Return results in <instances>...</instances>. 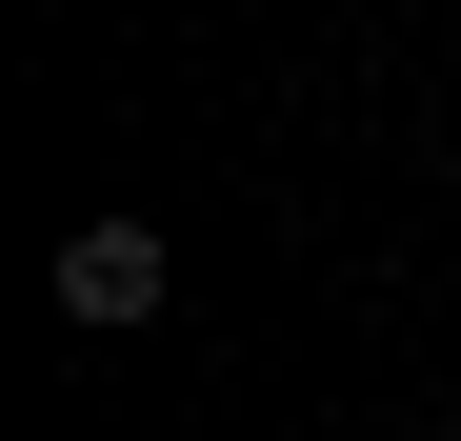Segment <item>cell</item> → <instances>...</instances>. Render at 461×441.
<instances>
[{
    "label": "cell",
    "instance_id": "6da1fadb",
    "mask_svg": "<svg viewBox=\"0 0 461 441\" xmlns=\"http://www.w3.org/2000/svg\"><path fill=\"white\" fill-rule=\"evenodd\" d=\"M60 321H161V220H81L60 241Z\"/></svg>",
    "mask_w": 461,
    "mask_h": 441
}]
</instances>
